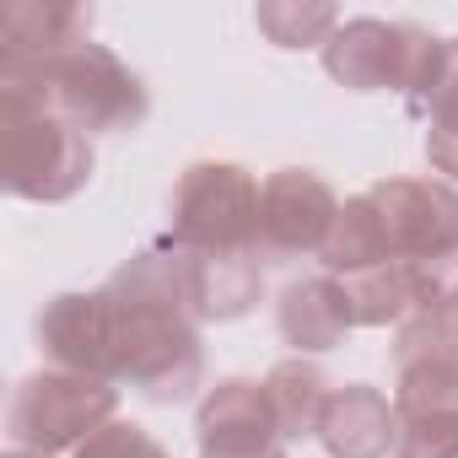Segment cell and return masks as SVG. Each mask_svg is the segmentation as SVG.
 I'll list each match as a JSON object with an SVG mask.
<instances>
[{
  "instance_id": "d6986e66",
  "label": "cell",
  "mask_w": 458,
  "mask_h": 458,
  "mask_svg": "<svg viewBox=\"0 0 458 458\" xmlns=\"http://www.w3.org/2000/svg\"><path fill=\"white\" fill-rule=\"evenodd\" d=\"M394 458H458V410H415V415H399Z\"/></svg>"
},
{
  "instance_id": "e0dca14e",
  "label": "cell",
  "mask_w": 458,
  "mask_h": 458,
  "mask_svg": "<svg viewBox=\"0 0 458 458\" xmlns=\"http://www.w3.org/2000/svg\"><path fill=\"white\" fill-rule=\"evenodd\" d=\"M340 22L345 17L324 0H265V6H254V28L276 49H324Z\"/></svg>"
},
{
  "instance_id": "ba28073f",
  "label": "cell",
  "mask_w": 458,
  "mask_h": 458,
  "mask_svg": "<svg viewBox=\"0 0 458 458\" xmlns=\"http://www.w3.org/2000/svg\"><path fill=\"white\" fill-rule=\"evenodd\" d=\"M394 410H458V335L447 313H415L394 329Z\"/></svg>"
},
{
  "instance_id": "7c38bea8",
  "label": "cell",
  "mask_w": 458,
  "mask_h": 458,
  "mask_svg": "<svg viewBox=\"0 0 458 458\" xmlns=\"http://www.w3.org/2000/svg\"><path fill=\"white\" fill-rule=\"evenodd\" d=\"M92 38L87 6H60V0H12L0 12V71H33L76 44Z\"/></svg>"
},
{
  "instance_id": "9a60e30c",
  "label": "cell",
  "mask_w": 458,
  "mask_h": 458,
  "mask_svg": "<svg viewBox=\"0 0 458 458\" xmlns=\"http://www.w3.org/2000/svg\"><path fill=\"white\" fill-rule=\"evenodd\" d=\"M265 394H270V410H276V426L286 442H318V426H324V410L335 399V383L324 377V367L313 356H286L276 361L265 377Z\"/></svg>"
},
{
  "instance_id": "4fadbf2b",
  "label": "cell",
  "mask_w": 458,
  "mask_h": 458,
  "mask_svg": "<svg viewBox=\"0 0 458 458\" xmlns=\"http://www.w3.org/2000/svg\"><path fill=\"white\" fill-rule=\"evenodd\" d=\"M394 442H399L394 394H383L372 383H340L324 410L318 447L329 458H394Z\"/></svg>"
},
{
  "instance_id": "6da1fadb",
  "label": "cell",
  "mask_w": 458,
  "mask_h": 458,
  "mask_svg": "<svg viewBox=\"0 0 458 458\" xmlns=\"http://www.w3.org/2000/svg\"><path fill=\"white\" fill-rule=\"evenodd\" d=\"M103 297L114 318V383L146 404L194 399V388H205V340L178 292L173 249L157 243L130 254L103 281Z\"/></svg>"
},
{
  "instance_id": "3957f363",
  "label": "cell",
  "mask_w": 458,
  "mask_h": 458,
  "mask_svg": "<svg viewBox=\"0 0 458 458\" xmlns=\"http://www.w3.org/2000/svg\"><path fill=\"white\" fill-rule=\"evenodd\" d=\"M98 173L92 135L22 92H0V189L28 205H65Z\"/></svg>"
},
{
  "instance_id": "2e32d148",
  "label": "cell",
  "mask_w": 458,
  "mask_h": 458,
  "mask_svg": "<svg viewBox=\"0 0 458 458\" xmlns=\"http://www.w3.org/2000/svg\"><path fill=\"white\" fill-rule=\"evenodd\" d=\"M335 286H340L356 329H399L404 318L420 313V292H415L410 265H377L361 276H335Z\"/></svg>"
},
{
  "instance_id": "9c48e42d",
  "label": "cell",
  "mask_w": 458,
  "mask_h": 458,
  "mask_svg": "<svg viewBox=\"0 0 458 458\" xmlns=\"http://www.w3.org/2000/svg\"><path fill=\"white\" fill-rule=\"evenodd\" d=\"M33 340H38L44 367L87 372V377H108L114 383V318H108L103 286H92V292H55L38 308V318H33Z\"/></svg>"
},
{
  "instance_id": "8fae6325",
  "label": "cell",
  "mask_w": 458,
  "mask_h": 458,
  "mask_svg": "<svg viewBox=\"0 0 458 458\" xmlns=\"http://www.w3.org/2000/svg\"><path fill=\"white\" fill-rule=\"evenodd\" d=\"M324 76L345 92H399V71H404V22H383V17H345L335 28V38L318 49Z\"/></svg>"
},
{
  "instance_id": "30bf717a",
  "label": "cell",
  "mask_w": 458,
  "mask_h": 458,
  "mask_svg": "<svg viewBox=\"0 0 458 458\" xmlns=\"http://www.w3.org/2000/svg\"><path fill=\"white\" fill-rule=\"evenodd\" d=\"M173 249L178 292L199 324H238L265 302V259L259 254H210V249Z\"/></svg>"
},
{
  "instance_id": "5b68a950",
  "label": "cell",
  "mask_w": 458,
  "mask_h": 458,
  "mask_svg": "<svg viewBox=\"0 0 458 458\" xmlns=\"http://www.w3.org/2000/svg\"><path fill=\"white\" fill-rule=\"evenodd\" d=\"M167 243L210 254H259V178L243 162H189L173 183Z\"/></svg>"
},
{
  "instance_id": "7402d4cb",
  "label": "cell",
  "mask_w": 458,
  "mask_h": 458,
  "mask_svg": "<svg viewBox=\"0 0 458 458\" xmlns=\"http://www.w3.org/2000/svg\"><path fill=\"white\" fill-rule=\"evenodd\" d=\"M6 458H44V453H22V447H12V453H6Z\"/></svg>"
},
{
  "instance_id": "ac0fdd59",
  "label": "cell",
  "mask_w": 458,
  "mask_h": 458,
  "mask_svg": "<svg viewBox=\"0 0 458 458\" xmlns=\"http://www.w3.org/2000/svg\"><path fill=\"white\" fill-rule=\"evenodd\" d=\"M426 162L442 183L458 189V38H447V71L426 108Z\"/></svg>"
},
{
  "instance_id": "277c9868",
  "label": "cell",
  "mask_w": 458,
  "mask_h": 458,
  "mask_svg": "<svg viewBox=\"0 0 458 458\" xmlns=\"http://www.w3.org/2000/svg\"><path fill=\"white\" fill-rule=\"evenodd\" d=\"M108 420H119V383L87 377V372H60V367L28 372L6 404L12 447L44 453V458H71Z\"/></svg>"
},
{
  "instance_id": "5bb4252c",
  "label": "cell",
  "mask_w": 458,
  "mask_h": 458,
  "mask_svg": "<svg viewBox=\"0 0 458 458\" xmlns=\"http://www.w3.org/2000/svg\"><path fill=\"white\" fill-rule=\"evenodd\" d=\"M276 329L297 356H329L351 340V308L335 286V276H302L276 302Z\"/></svg>"
},
{
  "instance_id": "52a82bcc",
  "label": "cell",
  "mask_w": 458,
  "mask_h": 458,
  "mask_svg": "<svg viewBox=\"0 0 458 458\" xmlns=\"http://www.w3.org/2000/svg\"><path fill=\"white\" fill-rule=\"evenodd\" d=\"M194 447L199 458H292L259 377H221L199 394Z\"/></svg>"
},
{
  "instance_id": "ffe728a7",
  "label": "cell",
  "mask_w": 458,
  "mask_h": 458,
  "mask_svg": "<svg viewBox=\"0 0 458 458\" xmlns=\"http://www.w3.org/2000/svg\"><path fill=\"white\" fill-rule=\"evenodd\" d=\"M71 458H173L146 426H135V420H108L92 442H81Z\"/></svg>"
},
{
  "instance_id": "8992f818",
  "label": "cell",
  "mask_w": 458,
  "mask_h": 458,
  "mask_svg": "<svg viewBox=\"0 0 458 458\" xmlns=\"http://www.w3.org/2000/svg\"><path fill=\"white\" fill-rule=\"evenodd\" d=\"M340 194L329 189L324 173L313 167H276L259 183V259L270 265H292V259H318L335 216H340Z\"/></svg>"
},
{
  "instance_id": "44dd1931",
  "label": "cell",
  "mask_w": 458,
  "mask_h": 458,
  "mask_svg": "<svg viewBox=\"0 0 458 458\" xmlns=\"http://www.w3.org/2000/svg\"><path fill=\"white\" fill-rule=\"evenodd\" d=\"M447 324H453V335H458V297L447 302Z\"/></svg>"
},
{
  "instance_id": "7a4b0ae2",
  "label": "cell",
  "mask_w": 458,
  "mask_h": 458,
  "mask_svg": "<svg viewBox=\"0 0 458 458\" xmlns=\"http://www.w3.org/2000/svg\"><path fill=\"white\" fill-rule=\"evenodd\" d=\"M0 92H22L33 103H44L49 114L71 119L81 135H130L146 124L151 114V92L146 81L98 38L33 65V71H0Z\"/></svg>"
}]
</instances>
